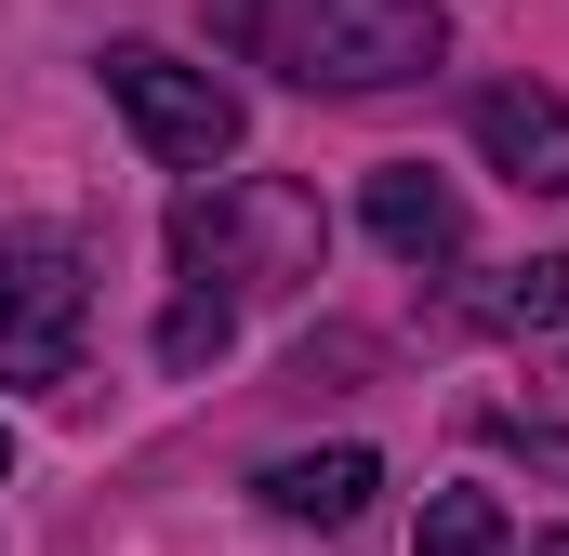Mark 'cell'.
Returning a JSON list of instances; mask_svg holds the SVG:
<instances>
[{"instance_id":"2","label":"cell","mask_w":569,"mask_h":556,"mask_svg":"<svg viewBox=\"0 0 569 556\" xmlns=\"http://www.w3.org/2000/svg\"><path fill=\"white\" fill-rule=\"evenodd\" d=\"M318 252H331V212L305 186H279V172H212V186L172 199V266L186 278L291 291V278H318Z\"/></svg>"},{"instance_id":"11","label":"cell","mask_w":569,"mask_h":556,"mask_svg":"<svg viewBox=\"0 0 569 556\" xmlns=\"http://www.w3.org/2000/svg\"><path fill=\"white\" fill-rule=\"evenodd\" d=\"M530 556H569V530H543V544H530Z\"/></svg>"},{"instance_id":"3","label":"cell","mask_w":569,"mask_h":556,"mask_svg":"<svg viewBox=\"0 0 569 556\" xmlns=\"http://www.w3.org/2000/svg\"><path fill=\"white\" fill-rule=\"evenodd\" d=\"M107 107H120L146 133V159H172V172L239 159V93H226L212 67H186V53H159V40H107Z\"/></svg>"},{"instance_id":"5","label":"cell","mask_w":569,"mask_h":556,"mask_svg":"<svg viewBox=\"0 0 569 556\" xmlns=\"http://www.w3.org/2000/svg\"><path fill=\"white\" fill-rule=\"evenodd\" d=\"M477 159H490L517 199H569V107L543 80H490V93H477Z\"/></svg>"},{"instance_id":"7","label":"cell","mask_w":569,"mask_h":556,"mask_svg":"<svg viewBox=\"0 0 569 556\" xmlns=\"http://www.w3.org/2000/svg\"><path fill=\"white\" fill-rule=\"evenodd\" d=\"M371 239H385L398 266H450V252H463V199L437 186L425 159H385V172H371Z\"/></svg>"},{"instance_id":"1","label":"cell","mask_w":569,"mask_h":556,"mask_svg":"<svg viewBox=\"0 0 569 556\" xmlns=\"http://www.w3.org/2000/svg\"><path fill=\"white\" fill-rule=\"evenodd\" d=\"M252 67H279L291 93H398L450 53V13L437 0H212Z\"/></svg>"},{"instance_id":"9","label":"cell","mask_w":569,"mask_h":556,"mask_svg":"<svg viewBox=\"0 0 569 556\" xmlns=\"http://www.w3.org/2000/svg\"><path fill=\"white\" fill-rule=\"evenodd\" d=\"M411 556H503V504H490V490H437Z\"/></svg>"},{"instance_id":"6","label":"cell","mask_w":569,"mask_h":556,"mask_svg":"<svg viewBox=\"0 0 569 556\" xmlns=\"http://www.w3.org/2000/svg\"><path fill=\"white\" fill-rule=\"evenodd\" d=\"M371 490H385V464H371V450H279V464L252 477V504H266V517H305V530L371 517Z\"/></svg>"},{"instance_id":"10","label":"cell","mask_w":569,"mask_h":556,"mask_svg":"<svg viewBox=\"0 0 569 556\" xmlns=\"http://www.w3.org/2000/svg\"><path fill=\"white\" fill-rule=\"evenodd\" d=\"M226 331H239V291H212V278H199V291L159 318V358H172V371H212V358H226Z\"/></svg>"},{"instance_id":"8","label":"cell","mask_w":569,"mask_h":556,"mask_svg":"<svg viewBox=\"0 0 569 556\" xmlns=\"http://www.w3.org/2000/svg\"><path fill=\"white\" fill-rule=\"evenodd\" d=\"M477 318L490 331H569V252H530V266H503L477 291Z\"/></svg>"},{"instance_id":"4","label":"cell","mask_w":569,"mask_h":556,"mask_svg":"<svg viewBox=\"0 0 569 556\" xmlns=\"http://www.w3.org/2000/svg\"><path fill=\"white\" fill-rule=\"evenodd\" d=\"M80 318H93V278L53 226H13L0 239V385H67L80 371Z\"/></svg>"},{"instance_id":"12","label":"cell","mask_w":569,"mask_h":556,"mask_svg":"<svg viewBox=\"0 0 569 556\" xmlns=\"http://www.w3.org/2000/svg\"><path fill=\"white\" fill-rule=\"evenodd\" d=\"M0 464H13V437H0Z\"/></svg>"}]
</instances>
